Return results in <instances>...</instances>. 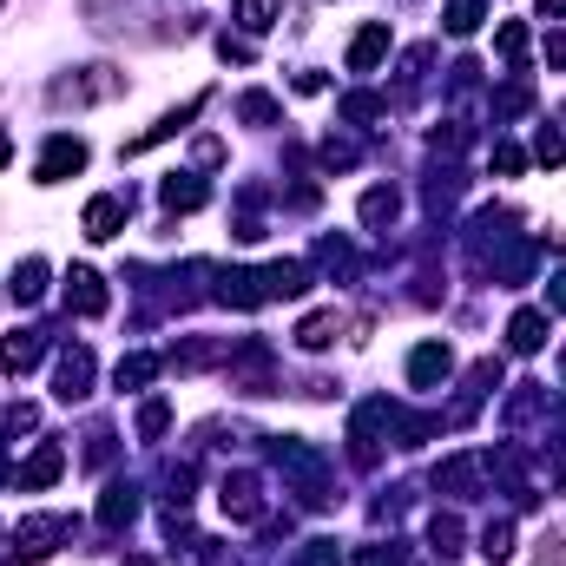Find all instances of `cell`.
<instances>
[{"label":"cell","mask_w":566,"mask_h":566,"mask_svg":"<svg viewBox=\"0 0 566 566\" xmlns=\"http://www.w3.org/2000/svg\"><path fill=\"white\" fill-rule=\"evenodd\" d=\"M382 53H389V20H369V27L349 40V73H369Z\"/></svg>","instance_id":"cell-1"},{"label":"cell","mask_w":566,"mask_h":566,"mask_svg":"<svg viewBox=\"0 0 566 566\" xmlns=\"http://www.w3.org/2000/svg\"><path fill=\"white\" fill-rule=\"evenodd\" d=\"M79 165H86V145L79 139H53L47 158H40V185H60L66 172H79Z\"/></svg>","instance_id":"cell-2"},{"label":"cell","mask_w":566,"mask_h":566,"mask_svg":"<svg viewBox=\"0 0 566 566\" xmlns=\"http://www.w3.org/2000/svg\"><path fill=\"white\" fill-rule=\"evenodd\" d=\"M119 224H126V198H93V205H86V237H93V244L119 237Z\"/></svg>","instance_id":"cell-3"},{"label":"cell","mask_w":566,"mask_h":566,"mask_svg":"<svg viewBox=\"0 0 566 566\" xmlns=\"http://www.w3.org/2000/svg\"><path fill=\"white\" fill-rule=\"evenodd\" d=\"M86 382H93V356H86V349H66L60 356V402H79V395H86Z\"/></svg>","instance_id":"cell-4"},{"label":"cell","mask_w":566,"mask_h":566,"mask_svg":"<svg viewBox=\"0 0 566 566\" xmlns=\"http://www.w3.org/2000/svg\"><path fill=\"white\" fill-rule=\"evenodd\" d=\"M448 369H455L448 343H422V349H415V362H409V382H415V389H428V382H441Z\"/></svg>","instance_id":"cell-5"},{"label":"cell","mask_w":566,"mask_h":566,"mask_svg":"<svg viewBox=\"0 0 566 566\" xmlns=\"http://www.w3.org/2000/svg\"><path fill=\"white\" fill-rule=\"evenodd\" d=\"M66 303H73L79 316H99V310H106V290H99L93 270H73V277H66Z\"/></svg>","instance_id":"cell-6"},{"label":"cell","mask_w":566,"mask_h":566,"mask_svg":"<svg viewBox=\"0 0 566 566\" xmlns=\"http://www.w3.org/2000/svg\"><path fill=\"white\" fill-rule=\"evenodd\" d=\"M66 534V520L60 514H40V520H27V527H20V553H53V540Z\"/></svg>","instance_id":"cell-7"},{"label":"cell","mask_w":566,"mask_h":566,"mask_svg":"<svg viewBox=\"0 0 566 566\" xmlns=\"http://www.w3.org/2000/svg\"><path fill=\"white\" fill-rule=\"evenodd\" d=\"M507 343H514L520 356H534V349L547 343V316H540V310H520L514 323H507Z\"/></svg>","instance_id":"cell-8"},{"label":"cell","mask_w":566,"mask_h":566,"mask_svg":"<svg viewBox=\"0 0 566 566\" xmlns=\"http://www.w3.org/2000/svg\"><path fill=\"white\" fill-rule=\"evenodd\" d=\"M60 468H66L60 448H40V455L20 468V488H27V494H33V488H47V481H60Z\"/></svg>","instance_id":"cell-9"},{"label":"cell","mask_w":566,"mask_h":566,"mask_svg":"<svg viewBox=\"0 0 566 566\" xmlns=\"http://www.w3.org/2000/svg\"><path fill=\"white\" fill-rule=\"evenodd\" d=\"M14 297L20 303H40V297H47V264H40V257H27V264L14 270Z\"/></svg>","instance_id":"cell-10"},{"label":"cell","mask_w":566,"mask_h":566,"mask_svg":"<svg viewBox=\"0 0 566 566\" xmlns=\"http://www.w3.org/2000/svg\"><path fill=\"white\" fill-rule=\"evenodd\" d=\"M205 198H211V191L198 185V178H165V205H172V211H198Z\"/></svg>","instance_id":"cell-11"},{"label":"cell","mask_w":566,"mask_h":566,"mask_svg":"<svg viewBox=\"0 0 566 566\" xmlns=\"http://www.w3.org/2000/svg\"><path fill=\"white\" fill-rule=\"evenodd\" d=\"M0 362H7V369H33V362H40V336H7V343H0Z\"/></svg>","instance_id":"cell-12"},{"label":"cell","mask_w":566,"mask_h":566,"mask_svg":"<svg viewBox=\"0 0 566 566\" xmlns=\"http://www.w3.org/2000/svg\"><path fill=\"white\" fill-rule=\"evenodd\" d=\"M132 514H139V501H132V488H112L106 501H99V520H106V527H126Z\"/></svg>","instance_id":"cell-13"},{"label":"cell","mask_w":566,"mask_h":566,"mask_svg":"<svg viewBox=\"0 0 566 566\" xmlns=\"http://www.w3.org/2000/svg\"><path fill=\"white\" fill-rule=\"evenodd\" d=\"M297 343H303V349H330V343H336V316H330V310L310 316V323L297 330Z\"/></svg>","instance_id":"cell-14"},{"label":"cell","mask_w":566,"mask_h":566,"mask_svg":"<svg viewBox=\"0 0 566 566\" xmlns=\"http://www.w3.org/2000/svg\"><path fill=\"white\" fill-rule=\"evenodd\" d=\"M481 553H488L494 566H501V560H514V527H507V520H494L488 534H481Z\"/></svg>","instance_id":"cell-15"},{"label":"cell","mask_w":566,"mask_h":566,"mask_svg":"<svg viewBox=\"0 0 566 566\" xmlns=\"http://www.w3.org/2000/svg\"><path fill=\"white\" fill-rule=\"evenodd\" d=\"M277 7H283V0H237V20H244L251 33H264L270 20H277Z\"/></svg>","instance_id":"cell-16"},{"label":"cell","mask_w":566,"mask_h":566,"mask_svg":"<svg viewBox=\"0 0 566 566\" xmlns=\"http://www.w3.org/2000/svg\"><path fill=\"white\" fill-rule=\"evenodd\" d=\"M152 376H158V362H152V356H126V362H119V389H145Z\"/></svg>","instance_id":"cell-17"},{"label":"cell","mask_w":566,"mask_h":566,"mask_svg":"<svg viewBox=\"0 0 566 566\" xmlns=\"http://www.w3.org/2000/svg\"><path fill=\"white\" fill-rule=\"evenodd\" d=\"M481 27V0H448V33H474Z\"/></svg>","instance_id":"cell-18"},{"label":"cell","mask_w":566,"mask_h":566,"mask_svg":"<svg viewBox=\"0 0 566 566\" xmlns=\"http://www.w3.org/2000/svg\"><path fill=\"white\" fill-rule=\"evenodd\" d=\"M395 211H402V205H395V191H369V198H362V218H369V224H389Z\"/></svg>","instance_id":"cell-19"},{"label":"cell","mask_w":566,"mask_h":566,"mask_svg":"<svg viewBox=\"0 0 566 566\" xmlns=\"http://www.w3.org/2000/svg\"><path fill=\"white\" fill-rule=\"evenodd\" d=\"M494 47H501V60H520V53H527V27H520V20H507V27L494 33Z\"/></svg>","instance_id":"cell-20"},{"label":"cell","mask_w":566,"mask_h":566,"mask_svg":"<svg viewBox=\"0 0 566 566\" xmlns=\"http://www.w3.org/2000/svg\"><path fill=\"white\" fill-rule=\"evenodd\" d=\"M165 422H172V409H165V402H152V409L139 415V435H165Z\"/></svg>","instance_id":"cell-21"},{"label":"cell","mask_w":566,"mask_h":566,"mask_svg":"<svg viewBox=\"0 0 566 566\" xmlns=\"http://www.w3.org/2000/svg\"><path fill=\"white\" fill-rule=\"evenodd\" d=\"M534 152L547 158V165H566V139H560V132H540V145H534Z\"/></svg>","instance_id":"cell-22"},{"label":"cell","mask_w":566,"mask_h":566,"mask_svg":"<svg viewBox=\"0 0 566 566\" xmlns=\"http://www.w3.org/2000/svg\"><path fill=\"white\" fill-rule=\"evenodd\" d=\"M356 566H402V553H395V547H362Z\"/></svg>","instance_id":"cell-23"},{"label":"cell","mask_w":566,"mask_h":566,"mask_svg":"<svg viewBox=\"0 0 566 566\" xmlns=\"http://www.w3.org/2000/svg\"><path fill=\"white\" fill-rule=\"evenodd\" d=\"M494 165H501V172H507V178H514V172H520V165H527V158H520V152H514V145H494Z\"/></svg>","instance_id":"cell-24"},{"label":"cell","mask_w":566,"mask_h":566,"mask_svg":"<svg viewBox=\"0 0 566 566\" xmlns=\"http://www.w3.org/2000/svg\"><path fill=\"white\" fill-rule=\"evenodd\" d=\"M547 297H553V310H566V277H553V290H547Z\"/></svg>","instance_id":"cell-25"},{"label":"cell","mask_w":566,"mask_h":566,"mask_svg":"<svg viewBox=\"0 0 566 566\" xmlns=\"http://www.w3.org/2000/svg\"><path fill=\"white\" fill-rule=\"evenodd\" d=\"M547 53H553V60H560V66H566V33H560V40H553V47H547Z\"/></svg>","instance_id":"cell-26"},{"label":"cell","mask_w":566,"mask_h":566,"mask_svg":"<svg viewBox=\"0 0 566 566\" xmlns=\"http://www.w3.org/2000/svg\"><path fill=\"white\" fill-rule=\"evenodd\" d=\"M540 14H566V0H540Z\"/></svg>","instance_id":"cell-27"},{"label":"cell","mask_w":566,"mask_h":566,"mask_svg":"<svg viewBox=\"0 0 566 566\" xmlns=\"http://www.w3.org/2000/svg\"><path fill=\"white\" fill-rule=\"evenodd\" d=\"M0 165H7V132H0Z\"/></svg>","instance_id":"cell-28"},{"label":"cell","mask_w":566,"mask_h":566,"mask_svg":"<svg viewBox=\"0 0 566 566\" xmlns=\"http://www.w3.org/2000/svg\"><path fill=\"white\" fill-rule=\"evenodd\" d=\"M126 566H152V560H126Z\"/></svg>","instance_id":"cell-29"}]
</instances>
